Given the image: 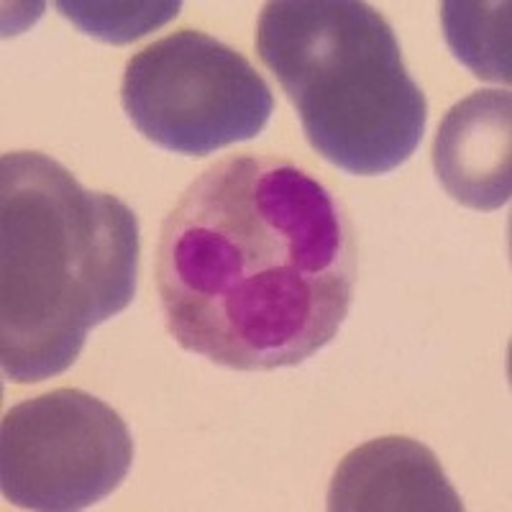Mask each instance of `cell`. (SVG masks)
<instances>
[{
	"mask_svg": "<svg viewBox=\"0 0 512 512\" xmlns=\"http://www.w3.org/2000/svg\"><path fill=\"white\" fill-rule=\"evenodd\" d=\"M354 280L344 203L287 159L210 164L159 231L167 331L190 354L239 372L297 367L331 344Z\"/></svg>",
	"mask_w": 512,
	"mask_h": 512,
	"instance_id": "6da1fadb",
	"label": "cell"
},
{
	"mask_svg": "<svg viewBox=\"0 0 512 512\" xmlns=\"http://www.w3.org/2000/svg\"><path fill=\"white\" fill-rule=\"evenodd\" d=\"M139 221L41 152L0 159V361L16 384L67 372L136 295Z\"/></svg>",
	"mask_w": 512,
	"mask_h": 512,
	"instance_id": "7a4b0ae2",
	"label": "cell"
},
{
	"mask_svg": "<svg viewBox=\"0 0 512 512\" xmlns=\"http://www.w3.org/2000/svg\"><path fill=\"white\" fill-rule=\"evenodd\" d=\"M256 49L295 105L310 146L349 175H387L408 162L428 103L400 41L359 0H272Z\"/></svg>",
	"mask_w": 512,
	"mask_h": 512,
	"instance_id": "3957f363",
	"label": "cell"
},
{
	"mask_svg": "<svg viewBox=\"0 0 512 512\" xmlns=\"http://www.w3.org/2000/svg\"><path fill=\"white\" fill-rule=\"evenodd\" d=\"M121 105L152 144L205 157L262 134L274 95L244 54L203 31L180 29L128 59Z\"/></svg>",
	"mask_w": 512,
	"mask_h": 512,
	"instance_id": "277c9868",
	"label": "cell"
},
{
	"mask_svg": "<svg viewBox=\"0 0 512 512\" xmlns=\"http://www.w3.org/2000/svg\"><path fill=\"white\" fill-rule=\"evenodd\" d=\"M134 438L98 397L62 387L11 408L0 428V489L24 510H85L121 487Z\"/></svg>",
	"mask_w": 512,
	"mask_h": 512,
	"instance_id": "5b68a950",
	"label": "cell"
},
{
	"mask_svg": "<svg viewBox=\"0 0 512 512\" xmlns=\"http://www.w3.org/2000/svg\"><path fill=\"white\" fill-rule=\"evenodd\" d=\"M512 98L479 90L443 116L433 169L443 190L474 210H497L512 195Z\"/></svg>",
	"mask_w": 512,
	"mask_h": 512,
	"instance_id": "8992f818",
	"label": "cell"
},
{
	"mask_svg": "<svg viewBox=\"0 0 512 512\" xmlns=\"http://www.w3.org/2000/svg\"><path fill=\"white\" fill-rule=\"evenodd\" d=\"M331 512H461L464 502L431 448L413 438H377L354 448L333 474Z\"/></svg>",
	"mask_w": 512,
	"mask_h": 512,
	"instance_id": "52a82bcc",
	"label": "cell"
},
{
	"mask_svg": "<svg viewBox=\"0 0 512 512\" xmlns=\"http://www.w3.org/2000/svg\"><path fill=\"white\" fill-rule=\"evenodd\" d=\"M446 39L477 77L510 82V3H443Z\"/></svg>",
	"mask_w": 512,
	"mask_h": 512,
	"instance_id": "ba28073f",
	"label": "cell"
},
{
	"mask_svg": "<svg viewBox=\"0 0 512 512\" xmlns=\"http://www.w3.org/2000/svg\"><path fill=\"white\" fill-rule=\"evenodd\" d=\"M59 11L70 18L82 34L95 36L108 44H128L141 39L149 31L159 29L180 13V3H80V0H62Z\"/></svg>",
	"mask_w": 512,
	"mask_h": 512,
	"instance_id": "9c48e42d",
	"label": "cell"
}]
</instances>
